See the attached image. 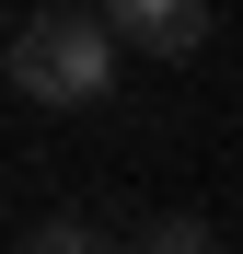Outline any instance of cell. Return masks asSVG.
Returning <instances> with one entry per match:
<instances>
[{"instance_id": "4", "label": "cell", "mask_w": 243, "mask_h": 254, "mask_svg": "<svg viewBox=\"0 0 243 254\" xmlns=\"http://www.w3.org/2000/svg\"><path fill=\"white\" fill-rule=\"evenodd\" d=\"M23 254H116V243H104L93 220H35V231H23Z\"/></svg>"}, {"instance_id": "3", "label": "cell", "mask_w": 243, "mask_h": 254, "mask_svg": "<svg viewBox=\"0 0 243 254\" xmlns=\"http://www.w3.org/2000/svg\"><path fill=\"white\" fill-rule=\"evenodd\" d=\"M128 254H220V231H209V220H151Z\"/></svg>"}, {"instance_id": "2", "label": "cell", "mask_w": 243, "mask_h": 254, "mask_svg": "<svg viewBox=\"0 0 243 254\" xmlns=\"http://www.w3.org/2000/svg\"><path fill=\"white\" fill-rule=\"evenodd\" d=\"M104 35L139 47V58H197V47H209V0H116Z\"/></svg>"}, {"instance_id": "1", "label": "cell", "mask_w": 243, "mask_h": 254, "mask_svg": "<svg viewBox=\"0 0 243 254\" xmlns=\"http://www.w3.org/2000/svg\"><path fill=\"white\" fill-rule=\"evenodd\" d=\"M0 69H12V93H35V104H104L116 93V35H104V12H81V0H47V12L12 23Z\"/></svg>"}]
</instances>
